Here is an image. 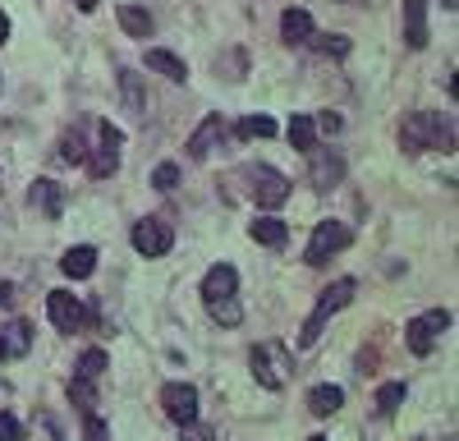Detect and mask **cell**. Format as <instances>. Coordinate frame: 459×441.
Listing matches in <instances>:
<instances>
[{
    "mask_svg": "<svg viewBox=\"0 0 459 441\" xmlns=\"http://www.w3.org/2000/svg\"><path fill=\"white\" fill-rule=\"evenodd\" d=\"M83 441H111V428H106L97 413H88L83 419Z\"/></svg>",
    "mask_w": 459,
    "mask_h": 441,
    "instance_id": "obj_34",
    "label": "cell"
},
{
    "mask_svg": "<svg viewBox=\"0 0 459 441\" xmlns=\"http://www.w3.org/2000/svg\"><path fill=\"white\" fill-rule=\"evenodd\" d=\"M120 97H124V110L147 116V88H143V74L138 69H120Z\"/></svg>",
    "mask_w": 459,
    "mask_h": 441,
    "instance_id": "obj_15",
    "label": "cell"
},
{
    "mask_svg": "<svg viewBox=\"0 0 459 441\" xmlns=\"http://www.w3.org/2000/svg\"><path fill=\"white\" fill-rule=\"evenodd\" d=\"M340 405H344V391H340V386H313V391H308V409L317 413V419L336 413Z\"/></svg>",
    "mask_w": 459,
    "mask_h": 441,
    "instance_id": "obj_21",
    "label": "cell"
},
{
    "mask_svg": "<svg viewBox=\"0 0 459 441\" xmlns=\"http://www.w3.org/2000/svg\"><path fill=\"white\" fill-rule=\"evenodd\" d=\"M78 10H83V14H92V10H97V0H78Z\"/></svg>",
    "mask_w": 459,
    "mask_h": 441,
    "instance_id": "obj_40",
    "label": "cell"
},
{
    "mask_svg": "<svg viewBox=\"0 0 459 441\" xmlns=\"http://www.w3.org/2000/svg\"><path fill=\"white\" fill-rule=\"evenodd\" d=\"M170 244H175L170 220H161V216H143L138 226H133V248H138L143 258H166V253H170Z\"/></svg>",
    "mask_w": 459,
    "mask_h": 441,
    "instance_id": "obj_7",
    "label": "cell"
},
{
    "mask_svg": "<svg viewBox=\"0 0 459 441\" xmlns=\"http://www.w3.org/2000/svg\"><path fill=\"white\" fill-rule=\"evenodd\" d=\"M404 42L414 51L427 46V0H404Z\"/></svg>",
    "mask_w": 459,
    "mask_h": 441,
    "instance_id": "obj_12",
    "label": "cell"
},
{
    "mask_svg": "<svg viewBox=\"0 0 459 441\" xmlns=\"http://www.w3.org/2000/svg\"><path fill=\"white\" fill-rule=\"evenodd\" d=\"M313 46H317L321 55H349V42L336 37V33H313Z\"/></svg>",
    "mask_w": 459,
    "mask_h": 441,
    "instance_id": "obj_31",
    "label": "cell"
},
{
    "mask_svg": "<svg viewBox=\"0 0 459 441\" xmlns=\"http://www.w3.org/2000/svg\"><path fill=\"white\" fill-rule=\"evenodd\" d=\"M349 239H354V230H349L344 220H317V230H313V239H308L304 262H308V267L331 262V258L340 253V248H349Z\"/></svg>",
    "mask_w": 459,
    "mask_h": 441,
    "instance_id": "obj_3",
    "label": "cell"
},
{
    "mask_svg": "<svg viewBox=\"0 0 459 441\" xmlns=\"http://www.w3.org/2000/svg\"><path fill=\"white\" fill-rule=\"evenodd\" d=\"M234 290H239V271L230 262H216L202 276V303H226V299H234Z\"/></svg>",
    "mask_w": 459,
    "mask_h": 441,
    "instance_id": "obj_10",
    "label": "cell"
},
{
    "mask_svg": "<svg viewBox=\"0 0 459 441\" xmlns=\"http://www.w3.org/2000/svg\"><path fill=\"white\" fill-rule=\"evenodd\" d=\"M400 405H404V381H391V386H382V391H376V413H386V419H391Z\"/></svg>",
    "mask_w": 459,
    "mask_h": 441,
    "instance_id": "obj_26",
    "label": "cell"
},
{
    "mask_svg": "<svg viewBox=\"0 0 459 441\" xmlns=\"http://www.w3.org/2000/svg\"><path fill=\"white\" fill-rule=\"evenodd\" d=\"M120 28L129 37H152V14L138 5H120Z\"/></svg>",
    "mask_w": 459,
    "mask_h": 441,
    "instance_id": "obj_22",
    "label": "cell"
},
{
    "mask_svg": "<svg viewBox=\"0 0 459 441\" xmlns=\"http://www.w3.org/2000/svg\"><path fill=\"white\" fill-rule=\"evenodd\" d=\"M161 409H166L179 428L184 423H198V386H188V381L161 386Z\"/></svg>",
    "mask_w": 459,
    "mask_h": 441,
    "instance_id": "obj_8",
    "label": "cell"
},
{
    "mask_svg": "<svg viewBox=\"0 0 459 441\" xmlns=\"http://www.w3.org/2000/svg\"><path fill=\"white\" fill-rule=\"evenodd\" d=\"M69 400L78 405V409H83V419H88V413H92V405H97V391H92V381H69Z\"/></svg>",
    "mask_w": 459,
    "mask_h": 441,
    "instance_id": "obj_29",
    "label": "cell"
},
{
    "mask_svg": "<svg viewBox=\"0 0 459 441\" xmlns=\"http://www.w3.org/2000/svg\"><path fill=\"white\" fill-rule=\"evenodd\" d=\"M97 152L88 156V171H92V180H111L115 171H120V148H124V133L111 124V120H101L97 124Z\"/></svg>",
    "mask_w": 459,
    "mask_h": 441,
    "instance_id": "obj_5",
    "label": "cell"
},
{
    "mask_svg": "<svg viewBox=\"0 0 459 441\" xmlns=\"http://www.w3.org/2000/svg\"><path fill=\"white\" fill-rule=\"evenodd\" d=\"M0 345H5V354H28V345H33V326H28V322H10L5 336H0Z\"/></svg>",
    "mask_w": 459,
    "mask_h": 441,
    "instance_id": "obj_24",
    "label": "cell"
},
{
    "mask_svg": "<svg viewBox=\"0 0 459 441\" xmlns=\"http://www.w3.org/2000/svg\"><path fill=\"white\" fill-rule=\"evenodd\" d=\"M249 364H253V377L266 386V391H281L285 377H289V349L285 345H253Z\"/></svg>",
    "mask_w": 459,
    "mask_h": 441,
    "instance_id": "obj_4",
    "label": "cell"
},
{
    "mask_svg": "<svg viewBox=\"0 0 459 441\" xmlns=\"http://www.w3.org/2000/svg\"><path fill=\"white\" fill-rule=\"evenodd\" d=\"M46 313H51V322H56L60 331H78V326H83V303H78L69 290H51L46 294Z\"/></svg>",
    "mask_w": 459,
    "mask_h": 441,
    "instance_id": "obj_11",
    "label": "cell"
},
{
    "mask_svg": "<svg viewBox=\"0 0 459 441\" xmlns=\"http://www.w3.org/2000/svg\"><path fill=\"white\" fill-rule=\"evenodd\" d=\"M5 42H10V19L0 14V46H5Z\"/></svg>",
    "mask_w": 459,
    "mask_h": 441,
    "instance_id": "obj_39",
    "label": "cell"
},
{
    "mask_svg": "<svg viewBox=\"0 0 459 441\" xmlns=\"http://www.w3.org/2000/svg\"><path fill=\"white\" fill-rule=\"evenodd\" d=\"M207 313L216 322H226V326H239L244 322V309H239V299H226V303H207Z\"/></svg>",
    "mask_w": 459,
    "mask_h": 441,
    "instance_id": "obj_28",
    "label": "cell"
},
{
    "mask_svg": "<svg viewBox=\"0 0 459 441\" xmlns=\"http://www.w3.org/2000/svg\"><path fill=\"white\" fill-rule=\"evenodd\" d=\"M313 124H317L321 133H336V129H340V116H336V110H321V116H317Z\"/></svg>",
    "mask_w": 459,
    "mask_h": 441,
    "instance_id": "obj_37",
    "label": "cell"
},
{
    "mask_svg": "<svg viewBox=\"0 0 459 441\" xmlns=\"http://www.w3.org/2000/svg\"><path fill=\"white\" fill-rule=\"evenodd\" d=\"M289 143L299 148V152H313V148H317V124H313V116H294V120H289Z\"/></svg>",
    "mask_w": 459,
    "mask_h": 441,
    "instance_id": "obj_23",
    "label": "cell"
},
{
    "mask_svg": "<svg viewBox=\"0 0 459 441\" xmlns=\"http://www.w3.org/2000/svg\"><path fill=\"white\" fill-rule=\"evenodd\" d=\"M459 5V0H441V10H455Z\"/></svg>",
    "mask_w": 459,
    "mask_h": 441,
    "instance_id": "obj_41",
    "label": "cell"
},
{
    "mask_svg": "<svg viewBox=\"0 0 459 441\" xmlns=\"http://www.w3.org/2000/svg\"><path fill=\"white\" fill-rule=\"evenodd\" d=\"M0 441H23V432H19V419H14V413H0Z\"/></svg>",
    "mask_w": 459,
    "mask_h": 441,
    "instance_id": "obj_35",
    "label": "cell"
},
{
    "mask_svg": "<svg viewBox=\"0 0 459 441\" xmlns=\"http://www.w3.org/2000/svg\"><path fill=\"white\" fill-rule=\"evenodd\" d=\"M249 180H253V198H257V207H281V203L289 198V180H285L281 171H272V165H253Z\"/></svg>",
    "mask_w": 459,
    "mask_h": 441,
    "instance_id": "obj_9",
    "label": "cell"
},
{
    "mask_svg": "<svg viewBox=\"0 0 459 441\" xmlns=\"http://www.w3.org/2000/svg\"><path fill=\"white\" fill-rule=\"evenodd\" d=\"M0 358H10V354H5V345H0Z\"/></svg>",
    "mask_w": 459,
    "mask_h": 441,
    "instance_id": "obj_43",
    "label": "cell"
},
{
    "mask_svg": "<svg viewBox=\"0 0 459 441\" xmlns=\"http://www.w3.org/2000/svg\"><path fill=\"white\" fill-rule=\"evenodd\" d=\"M106 373V354L101 349H88L83 358H78V381H97Z\"/></svg>",
    "mask_w": 459,
    "mask_h": 441,
    "instance_id": "obj_27",
    "label": "cell"
},
{
    "mask_svg": "<svg viewBox=\"0 0 459 441\" xmlns=\"http://www.w3.org/2000/svg\"><path fill=\"white\" fill-rule=\"evenodd\" d=\"M28 198H33V207H42V212H46L51 220H56V216L65 212V188H60L56 180H37Z\"/></svg>",
    "mask_w": 459,
    "mask_h": 441,
    "instance_id": "obj_18",
    "label": "cell"
},
{
    "mask_svg": "<svg viewBox=\"0 0 459 441\" xmlns=\"http://www.w3.org/2000/svg\"><path fill=\"white\" fill-rule=\"evenodd\" d=\"M400 143H404V152H431V148L450 152L455 148V120L437 116V110H418V116L404 120Z\"/></svg>",
    "mask_w": 459,
    "mask_h": 441,
    "instance_id": "obj_1",
    "label": "cell"
},
{
    "mask_svg": "<svg viewBox=\"0 0 459 441\" xmlns=\"http://www.w3.org/2000/svg\"><path fill=\"white\" fill-rule=\"evenodd\" d=\"M313 14L308 10H285L281 14V37L289 42V46H304V42H313Z\"/></svg>",
    "mask_w": 459,
    "mask_h": 441,
    "instance_id": "obj_13",
    "label": "cell"
},
{
    "mask_svg": "<svg viewBox=\"0 0 459 441\" xmlns=\"http://www.w3.org/2000/svg\"><path fill=\"white\" fill-rule=\"evenodd\" d=\"M308 156H313V184H317V188H331V184L344 180V161H340L336 152H317V148H313Z\"/></svg>",
    "mask_w": 459,
    "mask_h": 441,
    "instance_id": "obj_14",
    "label": "cell"
},
{
    "mask_svg": "<svg viewBox=\"0 0 459 441\" xmlns=\"http://www.w3.org/2000/svg\"><path fill=\"white\" fill-rule=\"evenodd\" d=\"M249 230H253V239L266 244V248H285V239H289V226H285L281 216H257Z\"/></svg>",
    "mask_w": 459,
    "mask_h": 441,
    "instance_id": "obj_19",
    "label": "cell"
},
{
    "mask_svg": "<svg viewBox=\"0 0 459 441\" xmlns=\"http://www.w3.org/2000/svg\"><path fill=\"white\" fill-rule=\"evenodd\" d=\"M313 441H321V437H313Z\"/></svg>",
    "mask_w": 459,
    "mask_h": 441,
    "instance_id": "obj_44",
    "label": "cell"
},
{
    "mask_svg": "<svg viewBox=\"0 0 459 441\" xmlns=\"http://www.w3.org/2000/svg\"><path fill=\"white\" fill-rule=\"evenodd\" d=\"M184 441H216V432L207 423H184Z\"/></svg>",
    "mask_w": 459,
    "mask_h": 441,
    "instance_id": "obj_36",
    "label": "cell"
},
{
    "mask_svg": "<svg viewBox=\"0 0 459 441\" xmlns=\"http://www.w3.org/2000/svg\"><path fill=\"white\" fill-rule=\"evenodd\" d=\"M354 281H349V276H344V281H336L331 290H321V299H317V309L308 313V322H304V331H299V345L308 349V345H317V336H321V326H327V317L331 313H340L344 309V303L349 299H354Z\"/></svg>",
    "mask_w": 459,
    "mask_h": 441,
    "instance_id": "obj_2",
    "label": "cell"
},
{
    "mask_svg": "<svg viewBox=\"0 0 459 441\" xmlns=\"http://www.w3.org/2000/svg\"><path fill=\"white\" fill-rule=\"evenodd\" d=\"M221 133H226L221 116H207V120L194 129V138H188V156H194V161H202V156L216 148V138H221Z\"/></svg>",
    "mask_w": 459,
    "mask_h": 441,
    "instance_id": "obj_17",
    "label": "cell"
},
{
    "mask_svg": "<svg viewBox=\"0 0 459 441\" xmlns=\"http://www.w3.org/2000/svg\"><path fill=\"white\" fill-rule=\"evenodd\" d=\"M340 5H368V0H340Z\"/></svg>",
    "mask_w": 459,
    "mask_h": 441,
    "instance_id": "obj_42",
    "label": "cell"
},
{
    "mask_svg": "<svg viewBox=\"0 0 459 441\" xmlns=\"http://www.w3.org/2000/svg\"><path fill=\"white\" fill-rule=\"evenodd\" d=\"M147 69H156V74H166V78H175V83H184V78H188V65L179 60V55H170V51H161V46H152V51H147Z\"/></svg>",
    "mask_w": 459,
    "mask_h": 441,
    "instance_id": "obj_20",
    "label": "cell"
},
{
    "mask_svg": "<svg viewBox=\"0 0 459 441\" xmlns=\"http://www.w3.org/2000/svg\"><path fill=\"white\" fill-rule=\"evenodd\" d=\"M152 184H156L161 193H170V188L179 184V165H175V161H161V165H156V175H152Z\"/></svg>",
    "mask_w": 459,
    "mask_h": 441,
    "instance_id": "obj_32",
    "label": "cell"
},
{
    "mask_svg": "<svg viewBox=\"0 0 459 441\" xmlns=\"http://www.w3.org/2000/svg\"><path fill=\"white\" fill-rule=\"evenodd\" d=\"M446 326H450V313H446V309H431V313H423V317H414L409 326H404V341H409V349L423 358V354L437 349V341H441Z\"/></svg>",
    "mask_w": 459,
    "mask_h": 441,
    "instance_id": "obj_6",
    "label": "cell"
},
{
    "mask_svg": "<svg viewBox=\"0 0 459 441\" xmlns=\"http://www.w3.org/2000/svg\"><path fill=\"white\" fill-rule=\"evenodd\" d=\"M0 309H14V285H0Z\"/></svg>",
    "mask_w": 459,
    "mask_h": 441,
    "instance_id": "obj_38",
    "label": "cell"
},
{
    "mask_svg": "<svg viewBox=\"0 0 459 441\" xmlns=\"http://www.w3.org/2000/svg\"><path fill=\"white\" fill-rule=\"evenodd\" d=\"M33 441H60V428L51 413H37V423H33Z\"/></svg>",
    "mask_w": 459,
    "mask_h": 441,
    "instance_id": "obj_33",
    "label": "cell"
},
{
    "mask_svg": "<svg viewBox=\"0 0 459 441\" xmlns=\"http://www.w3.org/2000/svg\"><path fill=\"white\" fill-rule=\"evenodd\" d=\"M60 271L69 276V281H83V276H92V271H97V248H92V244L69 248V253L60 258Z\"/></svg>",
    "mask_w": 459,
    "mask_h": 441,
    "instance_id": "obj_16",
    "label": "cell"
},
{
    "mask_svg": "<svg viewBox=\"0 0 459 441\" xmlns=\"http://www.w3.org/2000/svg\"><path fill=\"white\" fill-rule=\"evenodd\" d=\"M60 148H65V152H60L65 161H74V165H88V148H83V138H78V129H74V133H65V143H60Z\"/></svg>",
    "mask_w": 459,
    "mask_h": 441,
    "instance_id": "obj_30",
    "label": "cell"
},
{
    "mask_svg": "<svg viewBox=\"0 0 459 441\" xmlns=\"http://www.w3.org/2000/svg\"><path fill=\"white\" fill-rule=\"evenodd\" d=\"M234 133H239V138H272V133H276V120H272V116H249V120L234 124Z\"/></svg>",
    "mask_w": 459,
    "mask_h": 441,
    "instance_id": "obj_25",
    "label": "cell"
}]
</instances>
